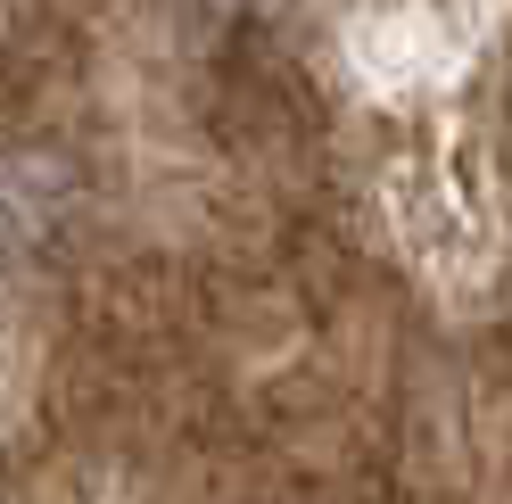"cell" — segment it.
<instances>
[{"instance_id": "obj_1", "label": "cell", "mask_w": 512, "mask_h": 504, "mask_svg": "<svg viewBox=\"0 0 512 504\" xmlns=\"http://www.w3.org/2000/svg\"><path fill=\"white\" fill-rule=\"evenodd\" d=\"M256 9H265V0H256Z\"/></svg>"}]
</instances>
